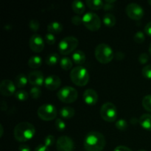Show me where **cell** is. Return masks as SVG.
<instances>
[{"mask_svg": "<svg viewBox=\"0 0 151 151\" xmlns=\"http://www.w3.org/2000/svg\"><path fill=\"white\" fill-rule=\"evenodd\" d=\"M106 138L103 134L91 131L84 139V148L86 151H103L106 146Z\"/></svg>", "mask_w": 151, "mask_h": 151, "instance_id": "6da1fadb", "label": "cell"}, {"mask_svg": "<svg viewBox=\"0 0 151 151\" xmlns=\"http://www.w3.org/2000/svg\"><path fill=\"white\" fill-rule=\"evenodd\" d=\"M35 134V128L32 124L22 122L17 124L14 128V137L16 141L25 142L30 140Z\"/></svg>", "mask_w": 151, "mask_h": 151, "instance_id": "7a4b0ae2", "label": "cell"}, {"mask_svg": "<svg viewBox=\"0 0 151 151\" xmlns=\"http://www.w3.org/2000/svg\"><path fill=\"white\" fill-rule=\"evenodd\" d=\"M70 79L78 86H85L89 81V74L85 67L78 66L72 69L70 72Z\"/></svg>", "mask_w": 151, "mask_h": 151, "instance_id": "3957f363", "label": "cell"}, {"mask_svg": "<svg viewBox=\"0 0 151 151\" xmlns=\"http://www.w3.org/2000/svg\"><path fill=\"white\" fill-rule=\"evenodd\" d=\"M94 55L97 61L102 64L109 63L113 60V50L106 44H100L94 50Z\"/></svg>", "mask_w": 151, "mask_h": 151, "instance_id": "277c9868", "label": "cell"}, {"mask_svg": "<svg viewBox=\"0 0 151 151\" xmlns=\"http://www.w3.org/2000/svg\"><path fill=\"white\" fill-rule=\"evenodd\" d=\"M79 41L74 36H67L63 38L58 44L59 52L61 55H69L73 52L78 47Z\"/></svg>", "mask_w": 151, "mask_h": 151, "instance_id": "5b68a950", "label": "cell"}, {"mask_svg": "<svg viewBox=\"0 0 151 151\" xmlns=\"http://www.w3.org/2000/svg\"><path fill=\"white\" fill-rule=\"evenodd\" d=\"M100 114L102 119L106 122H113L117 119V109L112 103H106L102 106Z\"/></svg>", "mask_w": 151, "mask_h": 151, "instance_id": "8992f818", "label": "cell"}, {"mask_svg": "<svg viewBox=\"0 0 151 151\" xmlns=\"http://www.w3.org/2000/svg\"><path fill=\"white\" fill-rule=\"evenodd\" d=\"M57 96L60 101L69 104L76 101L78 97V93L73 87L65 86L58 91Z\"/></svg>", "mask_w": 151, "mask_h": 151, "instance_id": "52a82bcc", "label": "cell"}, {"mask_svg": "<svg viewBox=\"0 0 151 151\" xmlns=\"http://www.w3.org/2000/svg\"><path fill=\"white\" fill-rule=\"evenodd\" d=\"M83 24L90 31H97L101 27V20L96 13H86L83 17Z\"/></svg>", "mask_w": 151, "mask_h": 151, "instance_id": "ba28073f", "label": "cell"}, {"mask_svg": "<svg viewBox=\"0 0 151 151\" xmlns=\"http://www.w3.org/2000/svg\"><path fill=\"white\" fill-rule=\"evenodd\" d=\"M38 117L44 121H52L57 117L58 111L53 105L44 104L38 109Z\"/></svg>", "mask_w": 151, "mask_h": 151, "instance_id": "9c48e42d", "label": "cell"}, {"mask_svg": "<svg viewBox=\"0 0 151 151\" xmlns=\"http://www.w3.org/2000/svg\"><path fill=\"white\" fill-rule=\"evenodd\" d=\"M126 13L130 19L138 21L140 20L144 16V10L139 4L131 3L127 5Z\"/></svg>", "mask_w": 151, "mask_h": 151, "instance_id": "30bf717a", "label": "cell"}, {"mask_svg": "<svg viewBox=\"0 0 151 151\" xmlns=\"http://www.w3.org/2000/svg\"><path fill=\"white\" fill-rule=\"evenodd\" d=\"M56 147L58 151H73L75 149V143L68 136H61L58 139Z\"/></svg>", "mask_w": 151, "mask_h": 151, "instance_id": "8fae6325", "label": "cell"}, {"mask_svg": "<svg viewBox=\"0 0 151 151\" xmlns=\"http://www.w3.org/2000/svg\"><path fill=\"white\" fill-rule=\"evenodd\" d=\"M29 46L32 52L39 53L44 49V41L41 35L38 34H34L29 38Z\"/></svg>", "mask_w": 151, "mask_h": 151, "instance_id": "7c38bea8", "label": "cell"}, {"mask_svg": "<svg viewBox=\"0 0 151 151\" xmlns=\"http://www.w3.org/2000/svg\"><path fill=\"white\" fill-rule=\"evenodd\" d=\"M16 85L10 80H4L0 83V92L4 97H10L16 94Z\"/></svg>", "mask_w": 151, "mask_h": 151, "instance_id": "4fadbf2b", "label": "cell"}, {"mask_svg": "<svg viewBox=\"0 0 151 151\" xmlns=\"http://www.w3.org/2000/svg\"><path fill=\"white\" fill-rule=\"evenodd\" d=\"M28 82L34 86H41L44 83V75L40 71H32L28 75Z\"/></svg>", "mask_w": 151, "mask_h": 151, "instance_id": "5bb4252c", "label": "cell"}, {"mask_svg": "<svg viewBox=\"0 0 151 151\" xmlns=\"http://www.w3.org/2000/svg\"><path fill=\"white\" fill-rule=\"evenodd\" d=\"M61 85V80L57 75H50L45 78L44 86L47 89L50 91L57 90Z\"/></svg>", "mask_w": 151, "mask_h": 151, "instance_id": "9a60e30c", "label": "cell"}, {"mask_svg": "<svg viewBox=\"0 0 151 151\" xmlns=\"http://www.w3.org/2000/svg\"><path fill=\"white\" fill-rule=\"evenodd\" d=\"M83 100L88 106H94L98 101V94L95 90L88 88L83 93Z\"/></svg>", "mask_w": 151, "mask_h": 151, "instance_id": "2e32d148", "label": "cell"}, {"mask_svg": "<svg viewBox=\"0 0 151 151\" xmlns=\"http://www.w3.org/2000/svg\"><path fill=\"white\" fill-rule=\"evenodd\" d=\"M139 124L146 131H151V114H145L139 119Z\"/></svg>", "mask_w": 151, "mask_h": 151, "instance_id": "e0dca14e", "label": "cell"}, {"mask_svg": "<svg viewBox=\"0 0 151 151\" xmlns=\"http://www.w3.org/2000/svg\"><path fill=\"white\" fill-rule=\"evenodd\" d=\"M63 29V27L62 24L58 22H51L47 25V31L49 32V33L53 34V35L61 32Z\"/></svg>", "mask_w": 151, "mask_h": 151, "instance_id": "ac0fdd59", "label": "cell"}, {"mask_svg": "<svg viewBox=\"0 0 151 151\" xmlns=\"http://www.w3.org/2000/svg\"><path fill=\"white\" fill-rule=\"evenodd\" d=\"M60 116L63 119H72L74 116H75V111L73 108L69 107V106H65V107H63L60 110Z\"/></svg>", "mask_w": 151, "mask_h": 151, "instance_id": "d6986e66", "label": "cell"}, {"mask_svg": "<svg viewBox=\"0 0 151 151\" xmlns=\"http://www.w3.org/2000/svg\"><path fill=\"white\" fill-rule=\"evenodd\" d=\"M72 60L75 63L78 65H82L86 61V55L81 50H77L72 54Z\"/></svg>", "mask_w": 151, "mask_h": 151, "instance_id": "ffe728a7", "label": "cell"}, {"mask_svg": "<svg viewBox=\"0 0 151 151\" xmlns=\"http://www.w3.org/2000/svg\"><path fill=\"white\" fill-rule=\"evenodd\" d=\"M86 4L88 6V8L93 10H98L103 8L104 3L103 1L100 0H87L86 1Z\"/></svg>", "mask_w": 151, "mask_h": 151, "instance_id": "44dd1931", "label": "cell"}, {"mask_svg": "<svg viewBox=\"0 0 151 151\" xmlns=\"http://www.w3.org/2000/svg\"><path fill=\"white\" fill-rule=\"evenodd\" d=\"M116 17L112 13H107L103 16V23L108 27H112L116 24Z\"/></svg>", "mask_w": 151, "mask_h": 151, "instance_id": "7402d4cb", "label": "cell"}, {"mask_svg": "<svg viewBox=\"0 0 151 151\" xmlns=\"http://www.w3.org/2000/svg\"><path fill=\"white\" fill-rule=\"evenodd\" d=\"M41 64H42V59L40 56H32L28 60V66L32 69H38L41 67Z\"/></svg>", "mask_w": 151, "mask_h": 151, "instance_id": "603a6c76", "label": "cell"}, {"mask_svg": "<svg viewBox=\"0 0 151 151\" xmlns=\"http://www.w3.org/2000/svg\"><path fill=\"white\" fill-rule=\"evenodd\" d=\"M72 8L73 11L78 15L83 14L86 10L83 2L81 1H74L72 4Z\"/></svg>", "mask_w": 151, "mask_h": 151, "instance_id": "cb8c5ba5", "label": "cell"}, {"mask_svg": "<svg viewBox=\"0 0 151 151\" xmlns=\"http://www.w3.org/2000/svg\"><path fill=\"white\" fill-rule=\"evenodd\" d=\"M27 83L28 78H27L26 75H24V74H20V75H17L16 79H15V85L19 88H24Z\"/></svg>", "mask_w": 151, "mask_h": 151, "instance_id": "d4e9b609", "label": "cell"}, {"mask_svg": "<svg viewBox=\"0 0 151 151\" xmlns=\"http://www.w3.org/2000/svg\"><path fill=\"white\" fill-rule=\"evenodd\" d=\"M59 55L58 53L53 52L50 53L47 56V58H46V63H47L48 66H55V64H57L59 62Z\"/></svg>", "mask_w": 151, "mask_h": 151, "instance_id": "484cf974", "label": "cell"}, {"mask_svg": "<svg viewBox=\"0 0 151 151\" xmlns=\"http://www.w3.org/2000/svg\"><path fill=\"white\" fill-rule=\"evenodd\" d=\"M60 66L64 70H69L72 67V61L69 58L63 57L60 60Z\"/></svg>", "mask_w": 151, "mask_h": 151, "instance_id": "4316f807", "label": "cell"}, {"mask_svg": "<svg viewBox=\"0 0 151 151\" xmlns=\"http://www.w3.org/2000/svg\"><path fill=\"white\" fill-rule=\"evenodd\" d=\"M15 97L19 101H26L28 99V97H29V94L24 90L20 89L18 91H16V94H15Z\"/></svg>", "mask_w": 151, "mask_h": 151, "instance_id": "83f0119b", "label": "cell"}, {"mask_svg": "<svg viewBox=\"0 0 151 151\" xmlns=\"http://www.w3.org/2000/svg\"><path fill=\"white\" fill-rule=\"evenodd\" d=\"M143 108L145 109L147 111L151 112V94L146 95L143 98L142 102Z\"/></svg>", "mask_w": 151, "mask_h": 151, "instance_id": "f1b7e54d", "label": "cell"}, {"mask_svg": "<svg viewBox=\"0 0 151 151\" xmlns=\"http://www.w3.org/2000/svg\"><path fill=\"white\" fill-rule=\"evenodd\" d=\"M29 95L31 96L32 99H38L41 95V90L39 87L38 86H34L32 87L29 91Z\"/></svg>", "mask_w": 151, "mask_h": 151, "instance_id": "f546056e", "label": "cell"}, {"mask_svg": "<svg viewBox=\"0 0 151 151\" xmlns=\"http://www.w3.org/2000/svg\"><path fill=\"white\" fill-rule=\"evenodd\" d=\"M115 125H116V128L119 131H125L128 128V122L125 119H122L116 121Z\"/></svg>", "mask_w": 151, "mask_h": 151, "instance_id": "4dcf8cb0", "label": "cell"}, {"mask_svg": "<svg viewBox=\"0 0 151 151\" xmlns=\"http://www.w3.org/2000/svg\"><path fill=\"white\" fill-rule=\"evenodd\" d=\"M134 40L137 44H142L145 41V34L142 32H141V31H139V32H136L134 36Z\"/></svg>", "mask_w": 151, "mask_h": 151, "instance_id": "1f68e13d", "label": "cell"}, {"mask_svg": "<svg viewBox=\"0 0 151 151\" xmlns=\"http://www.w3.org/2000/svg\"><path fill=\"white\" fill-rule=\"evenodd\" d=\"M29 27L32 32H37L40 28V23L36 19H32L29 22Z\"/></svg>", "mask_w": 151, "mask_h": 151, "instance_id": "d6a6232c", "label": "cell"}, {"mask_svg": "<svg viewBox=\"0 0 151 151\" xmlns=\"http://www.w3.org/2000/svg\"><path fill=\"white\" fill-rule=\"evenodd\" d=\"M143 77L147 79H151V64L147 65L145 66L142 71Z\"/></svg>", "mask_w": 151, "mask_h": 151, "instance_id": "836d02e7", "label": "cell"}, {"mask_svg": "<svg viewBox=\"0 0 151 151\" xmlns=\"http://www.w3.org/2000/svg\"><path fill=\"white\" fill-rule=\"evenodd\" d=\"M55 128L58 131H64L65 128H66V124L65 122L62 120L60 118H58L55 120Z\"/></svg>", "mask_w": 151, "mask_h": 151, "instance_id": "e575fe53", "label": "cell"}, {"mask_svg": "<svg viewBox=\"0 0 151 151\" xmlns=\"http://www.w3.org/2000/svg\"><path fill=\"white\" fill-rule=\"evenodd\" d=\"M45 41L47 42V44L49 45H52L55 43L56 41V38L53 34L51 33H47L45 35Z\"/></svg>", "mask_w": 151, "mask_h": 151, "instance_id": "d590c367", "label": "cell"}, {"mask_svg": "<svg viewBox=\"0 0 151 151\" xmlns=\"http://www.w3.org/2000/svg\"><path fill=\"white\" fill-rule=\"evenodd\" d=\"M54 142L55 137L52 135H48L44 139V145L47 147L52 146L54 145Z\"/></svg>", "mask_w": 151, "mask_h": 151, "instance_id": "8d00e7d4", "label": "cell"}, {"mask_svg": "<svg viewBox=\"0 0 151 151\" xmlns=\"http://www.w3.org/2000/svg\"><path fill=\"white\" fill-rule=\"evenodd\" d=\"M149 60V55L145 52H143L139 56V62L141 64H145Z\"/></svg>", "mask_w": 151, "mask_h": 151, "instance_id": "74e56055", "label": "cell"}, {"mask_svg": "<svg viewBox=\"0 0 151 151\" xmlns=\"http://www.w3.org/2000/svg\"><path fill=\"white\" fill-rule=\"evenodd\" d=\"M71 21L74 25H77V26H79L81 24H83V19L79 16H74Z\"/></svg>", "mask_w": 151, "mask_h": 151, "instance_id": "f35d334b", "label": "cell"}, {"mask_svg": "<svg viewBox=\"0 0 151 151\" xmlns=\"http://www.w3.org/2000/svg\"><path fill=\"white\" fill-rule=\"evenodd\" d=\"M114 151H132V150H131L129 147H126V146L119 145L117 146Z\"/></svg>", "mask_w": 151, "mask_h": 151, "instance_id": "ab89813d", "label": "cell"}, {"mask_svg": "<svg viewBox=\"0 0 151 151\" xmlns=\"http://www.w3.org/2000/svg\"><path fill=\"white\" fill-rule=\"evenodd\" d=\"M145 32L147 35L151 37V22L147 23L146 26L145 27Z\"/></svg>", "mask_w": 151, "mask_h": 151, "instance_id": "60d3db41", "label": "cell"}, {"mask_svg": "<svg viewBox=\"0 0 151 151\" xmlns=\"http://www.w3.org/2000/svg\"><path fill=\"white\" fill-rule=\"evenodd\" d=\"M35 151H50V150H49L48 147H46L45 145H38L36 147H35Z\"/></svg>", "mask_w": 151, "mask_h": 151, "instance_id": "b9f144b4", "label": "cell"}, {"mask_svg": "<svg viewBox=\"0 0 151 151\" xmlns=\"http://www.w3.org/2000/svg\"><path fill=\"white\" fill-rule=\"evenodd\" d=\"M113 8H114L113 4H108V3L105 2L104 6H103V10H104L105 11H109V10H111Z\"/></svg>", "mask_w": 151, "mask_h": 151, "instance_id": "7bdbcfd3", "label": "cell"}, {"mask_svg": "<svg viewBox=\"0 0 151 151\" xmlns=\"http://www.w3.org/2000/svg\"><path fill=\"white\" fill-rule=\"evenodd\" d=\"M19 151H30V148L26 145H21L19 147Z\"/></svg>", "mask_w": 151, "mask_h": 151, "instance_id": "ee69618b", "label": "cell"}, {"mask_svg": "<svg viewBox=\"0 0 151 151\" xmlns=\"http://www.w3.org/2000/svg\"><path fill=\"white\" fill-rule=\"evenodd\" d=\"M115 57H116V58L117 59V60H122L124 58H125V55H124L122 52H117L116 53V55H115Z\"/></svg>", "mask_w": 151, "mask_h": 151, "instance_id": "f6af8a7d", "label": "cell"}, {"mask_svg": "<svg viewBox=\"0 0 151 151\" xmlns=\"http://www.w3.org/2000/svg\"><path fill=\"white\" fill-rule=\"evenodd\" d=\"M137 122H139V121H137V119H136L135 117H133L132 119H131V123L132 124V125H135V124H137Z\"/></svg>", "mask_w": 151, "mask_h": 151, "instance_id": "bcb514c9", "label": "cell"}, {"mask_svg": "<svg viewBox=\"0 0 151 151\" xmlns=\"http://www.w3.org/2000/svg\"><path fill=\"white\" fill-rule=\"evenodd\" d=\"M0 131H1V134H0V137H2L3 133H4V128H3L2 125H0Z\"/></svg>", "mask_w": 151, "mask_h": 151, "instance_id": "7dc6e473", "label": "cell"}, {"mask_svg": "<svg viewBox=\"0 0 151 151\" xmlns=\"http://www.w3.org/2000/svg\"><path fill=\"white\" fill-rule=\"evenodd\" d=\"M106 3H108V4H113L114 3L116 2V1L115 0H113V1H105Z\"/></svg>", "mask_w": 151, "mask_h": 151, "instance_id": "c3c4849f", "label": "cell"}, {"mask_svg": "<svg viewBox=\"0 0 151 151\" xmlns=\"http://www.w3.org/2000/svg\"><path fill=\"white\" fill-rule=\"evenodd\" d=\"M149 52H150V55H151V43H150V46H149Z\"/></svg>", "mask_w": 151, "mask_h": 151, "instance_id": "681fc988", "label": "cell"}, {"mask_svg": "<svg viewBox=\"0 0 151 151\" xmlns=\"http://www.w3.org/2000/svg\"><path fill=\"white\" fill-rule=\"evenodd\" d=\"M148 4L151 6V0H149V1H148Z\"/></svg>", "mask_w": 151, "mask_h": 151, "instance_id": "f907efd6", "label": "cell"}, {"mask_svg": "<svg viewBox=\"0 0 151 151\" xmlns=\"http://www.w3.org/2000/svg\"><path fill=\"white\" fill-rule=\"evenodd\" d=\"M138 151H147V150H138Z\"/></svg>", "mask_w": 151, "mask_h": 151, "instance_id": "816d5d0a", "label": "cell"}]
</instances>
